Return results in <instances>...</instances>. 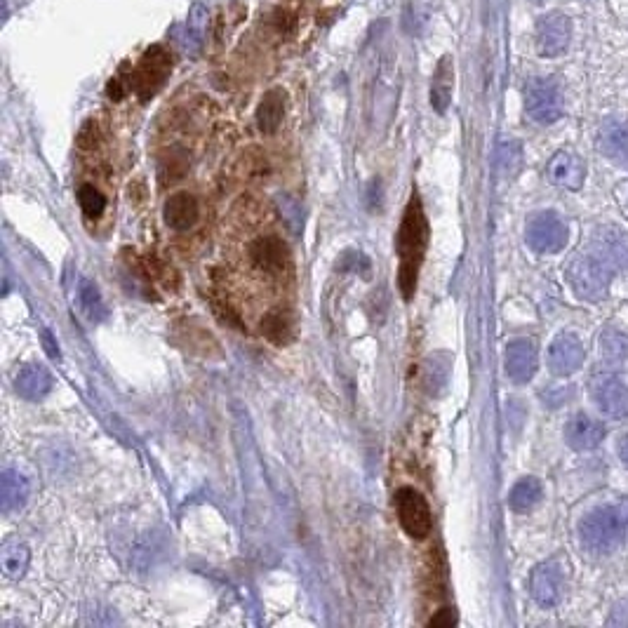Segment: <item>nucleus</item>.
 <instances>
[{
	"label": "nucleus",
	"mask_w": 628,
	"mask_h": 628,
	"mask_svg": "<svg viewBox=\"0 0 628 628\" xmlns=\"http://www.w3.org/2000/svg\"><path fill=\"white\" fill-rule=\"evenodd\" d=\"M600 351H603V358L607 363H621L628 356V339L624 334L607 330L600 339Z\"/></svg>",
	"instance_id": "nucleus-29"
},
{
	"label": "nucleus",
	"mask_w": 628,
	"mask_h": 628,
	"mask_svg": "<svg viewBox=\"0 0 628 628\" xmlns=\"http://www.w3.org/2000/svg\"><path fill=\"white\" fill-rule=\"evenodd\" d=\"M15 391L24 400H43L52 391V374L43 365H24L15 377Z\"/></svg>",
	"instance_id": "nucleus-20"
},
{
	"label": "nucleus",
	"mask_w": 628,
	"mask_h": 628,
	"mask_svg": "<svg viewBox=\"0 0 628 628\" xmlns=\"http://www.w3.org/2000/svg\"><path fill=\"white\" fill-rule=\"evenodd\" d=\"M589 252L610 271L628 269V236L614 226H603V229L593 233Z\"/></svg>",
	"instance_id": "nucleus-10"
},
{
	"label": "nucleus",
	"mask_w": 628,
	"mask_h": 628,
	"mask_svg": "<svg viewBox=\"0 0 628 628\" xmlns=\"http://www.w3.org/2000/svg\"><path fill=\"white\" fill-rule=\"evenodd\" d=\"M534 3H541V0H534Z\"/></svg>",
	"instance_id": "nucleus-35"
},
{
	"label": "nucleus",
	"mask_w": 628,
	"mask_h": 628,
	"mask_svg": "<svg viewBox=\"0 0 628 628\" xmlns=\"http://www.w3.org/2000/svg\"><path fill=\"white\" fill-rule=\"evenodd\" d=\"M172 71V57L163 45H151L144 52V57L139 59L135 71L130 73V90L142 99L149 102L151 97H156V92L163 88L167 76Z\"/></svg>",
	"instance_id": "nucleus-4"
},
{
	"label": "nucleus",
	"mask_w": 628,
	"mask_h": 628,
	"mask_svg": "<svg viewBox=\"0 0 628 628\" xmlns=\"http://www.w3.org/2000/svg\"><path fill=\"white\" fill-rule=\"evenodd\" d=\"M541 497H544V487L537 478L527 476L513 485V490L509 492V506L516 513H527L539 504Z\"/></svg>",
	"instance_id": "nucleus-24"
},
{
	"label": "nucleus",
	"mask_w": 628,
	"mask_h": 628,
	"mask_svg": "<svg viewBox=\"0 0 628 628\" xmlns=\"http://www.w3.org/2000/svg\"><path fill=\"white\" fill-rule=\"evenodd\" d=\"M617 511H619V516H621V523H624V532H626V539H628V499L619 501Z\"/></svg>",
	"instance_id": "nucleus-34"
},
{
	"label": "nucleus",
	"mask_w": 628,
	"mask_h": 628,
	"mask_svg": "<svg viewBox=\"0 0 628 628\" xmlns=\"http://www.w3.org/2000/svg\"><path fill=\"white\" fill-rule=\"evenodd\" d=\"M99 139H102V132H99V125L97 120H85L83 128H80L78 132V149L80 151H95L99 146Z\"/></svg>",
	"instance_id": "nucleus-31"
},
{
	"label": "nucleus",
	"mask_w": 628,
	"mask_h": 628,
	"mask_svg": "<svg viewBox=\"0 0 628 628\" xmlns=\"http://www.w3.org/2000/svg\"><path fill=\"white\" fill-rule=\"evenodd\" d=\"M579 537H581V546H584L586 551L596 553V556L612 553L619 544L628 541L624 532V523H621V516L617 511V504L600 506V509L591 511L589 516L581 520Z\"/></svg>",
	"instance_id": "nucleus-2"
},
{
	"label": "nucleus",
	"mask_w": 628,
	"mask_h": 628,
	"mask_svg": "<svg viewBox=\"0 0 628 628\" xmlns=\"http://www.w3.org/2000/svg\"><path fill=\"white\" fill-rule=\"evenodd\" d=\"M31 485L29 478L24 473H19L17 469H5L3 478H0V509L3 513H17L22 511L29 501Z\"/></svg>",
	"instance_id": "nucleus-19"
},
{
	"label": "nucleus",
	"mask_w": 628,
	"mask_h": 628,
	"mask_svg": "<svg viewBox=\"0 0 628 628\" xmlns=\"http://www.w3.org/2000/svg\"><path fill=\"white\" fill-rule=\"evenodd\" d=\"M247 257H250L252 269L269 278H280L287 271V264H290L285 240L276 236V233H266V236L252 240L250 247H247Z\"/></svg>",
	"instance_id": "nucleus-8"
},
{
	"label": "nucleus",
	"mask_w": 628,
	"mask_h": 628,
	"mask_svg": "<svg viewBox=\"0 0 628 628\" xmlns=\"http://www.w3.org/2000/svg\"><path fill=\"white\" fill-rule=\"evenodd\" d=\"M610 280L612 271L591 252L577 257L567 266V283L572 285L574 295L584 299V302H600L607 295Z\"/></svg>",
	"instance_id": "nucleus-3"
},
{
	"label": "nucleus",
	"mask_w": 628,
	"mask_h": 628,
	"mask_svg": "<svg viewBox=\"0 0 628 628\" xmlns=\"http://www.w3.org/2000/svg\"><path fill=\"white\" fill-rule=\"evenodd\" d=\"M78 203L88 219H99L106 210V196L95 184H83L78 189Z\"/></svg>",
	"instance_id": "nucleus-28"
},
{
	"label": "nucleus",
	"mask_w": 628,
	"mask_h": 628,
	"mask_svg": "<svg viewBox=\"0 0 628 628\" xmlns=\"http://www.w3.org/2000/svg\"><path fill=\"white\" fill-rule=\"evenodd\" d=\"M584 365V344L574 334H558L549 346V370L556 377H570Z\"/></svg>",
	"instance_id": "nucleus-12"
},
{
	"label": "nucleus",
	"mask_w": 628,
	"mask_h": 628,
	"mask_svg": "<svg viewBox=\"0 0 628 628\" xmlns=\"http://www.w3.org/2000/svg\"><path fill=\"white\" fill-rule=\"evenodd\" d=\"M567 236H570L567 224L556 212H539L527 222L525 240L530 250L539 255H556L567 245Z\"/></svg>",
	"instance_id": "nucleus-7"
},
{
	"label": "nucleus",
	"mask_w": 628,
	"mask_h": 628,
	"mask_svg": "<svg viewBox=\"0 0 628 628\" xmlns=\"http://www.w3.org/2000/svg\"><path fill=\"white\" fill-rule=\"evenodd\" d=\"M603 438H605L603 422L589 417L586 412L574 414L565 426V440L572 450H579V452L593 450V447H598L600 443H603Z\"/></svg>",
	"instance_id": "nucleus-18"
},
{
	"label": "nucleus",
	"mask_w": 628,
	"mask_h": 628,
	"mask_svg": "<svg viewBox=\"0 0 628 628\" xmlns=\"http://www.w3.org/2000/svg\"><path fill=\"white\" fill-rule=\"evenodd\" d=\"M269 29L276 33L278 38H285V36H292V33L297 31V17L295 12L285 10V8H278L273 10V15L269 17Z\"/></svg>",
	"instance_id": "nucleus-30"
},
{
	"label": "nucleus",
	"mask_w": 628,
	"mask_h": 628,
	"mask_svg": "<svg viewBox=\"0 0 628 628\" xmlns=\"http://www.w3.org/2000/svg\"><path fill=\"white\" fill-rule=\"evenodd\" d=\"M598 149L614 165L628 170V120L610 118L598 132Z\"/></svg>",
	"instance_id": "nucleus-14"
},
{
	"label": "nucleus",
	"mask_w": 628,
	"mask_h": 628,
	"mask_svg": "<svg viewBox=\"0 0 628 628\" xmlns=\"http://www.w3.org/2000/svg\"><path fill=\"white\" fill-rule=\"evenodd\" d=\"M537 372V346L532 339H516L506 349V374L511 382L527 384Z\"/></svg>",
	"instance_id": "nucleus-17"
},
{
	"label": "nucleus",
	"mask_w": 628,
	"mask_h": 628,
	"mask_svg": "<svg viewBox=\"0 0 628 628\" xmlns=\"http://www.w3.org/2000/svg\"><path fill=\"white\" fill-rule=\"evenodd\" d=\"M591 396L600 412L612 419L628 417V386L612 374H598L591 382Z\"/></svg>",
	"instance_id": "nucleus-11"
},
{
	"label": "nucleus",
	"mask_w": 628,
	"mask_h": 628,
	"mask_svg": "<svg viewBox=\"0 0 628 628\" xmlns=\"http://www.w3.org/2000/svg\"><path fill=\"white\" fill-rule=\"evenodd\" d=\"M285 118V92L283 90H269L262 97L257 106V128L264 135H273L283 125Z\"/></svg>",
	"instance_id": "nucleus-21"
},
{
	"label": "nucleus",
	"mask_w": 628,
	"mask_h": 628,
	"mask_svg": "<svg viewBox=\"0 0 628 628\" xmlns=\"http://www.w3.org/2000/svg\"><path fill=\"white\" fill-rule=\"evenodd\" d=\"M205 8L203 5H193L191 15H189V22H186V50L191 52V55H198V50L203 48L205 43Z\"/></svg>",
	"instance_id": "nucleus-27"
},
{
	"label": "nucleus",
	"mask_w": 628,
	"mask_h": 628,
	"mask_svg": "<svg viewBox=\"0 0 628 628\" xmlns=\"http://www.w3.org/2000/svg\"><path fill=\"white\" fill-rule=\"evenodd\" d=\"M163 215H165V224L170 226L172 231H179V233L189 231V229H193V226H196L198 217H200L198 198L189 191L172 193V196L165 200Z\"/></svg>",
	"instance_id": "nucleus-16"
},
{
	"label": "nucleus",
	"mask_w": 628,
	"mask_h": 628,
	"mask_svg": "<svg viewBox=\"0 0 628 628\" xmlns=\"http://www.w3.org/2000/svg\"><path fill=\"white\" fill-rule=\"evenodd\" d=\"M619 459H621V464L628 469V431L619 438Z\"/></svg>",
	"instance_id": "nucleus-33"
},
{
	"label": "nucleus",
	"mask_w": 628,
	"mask_h": 628,
	"mask_svg": "<svg viewBox=\"0 0 628 628\" xmlns=\"http://www.w3.org/2000/svg\"><path fill=\"white\" fill-rule=\"evenodd\" d=\"M31 563V551L24 541H8L0 549V567L8 579H22Z\"/></svg>",
	"instance_id": "nucleus-22"
},
{
	"label": "nucleus",
	"mask_w": 628,
	"mask_h": 628,
	"mask_svg": "<svg viewBox=\"0 0 628 628\" xmlns=\"http://www.w3.org/2000/svg\"><path fill=\"white\" fill-rule=\"evenodd\" d=\"M452 85H454V66L450 57L440 59L436 76H433L431 85V104L438 113H445L452 99Z\"/></svg>",
	"instance_id": "nucleus-23"
},
{
	"label": "nucleus",
	"mask_w": 628,
	"mask_h": 628,
	"mask_svg": "<svg viewBox=\"0 0 628 628\" xmlns=\"http://www.w3.org/2000/svg\"><path fill=\"white\" fill-rule=\"evenodd\" d=\"M454 624H457V614H454L450 607H445V610H440L436 617L429 619L431 628H450Z\"/></svg>",
	"instance_id": "nucleus-32"
},
{
	"label": "nucleus",
	"mask_w": 628,
	"mask_h": 628,
	"mask_svg": "<svg viewBox=\"0 0 628 628\" xmlns=\"http://www.w3.org/2000/svg\"><path fill=\"white\" fill-rule=\"evenodd\" d=\"M565 577L558 563H541L534 567L530 577V593L541 607L558 605L560 596H563Z\"/></svg>",
	"instance_id": "nucleus-13"
},
{
	"label": "nucleus",
	"mask_w": 628,
	"mask_h": 628,
	"mask_svg": "<svg viewBox=\"0 0 628 628\" xmlns=\"http://www.w3.org/2000/svg\"><path fill=\"white\" fill-rule=\"evenodd\" d=\"M426 243H429V224H426L422 200L417 198V193H412L410 203L405 207L403 222L398 229V287L403 292V299L410 302L414 290H417V278H419V266L424 262Z\"/></svg>",
	"instance_id": "nucleus-1"
},
{
	"label": "nucleus",
	"mask_w": 628,
	"mask_h": 628,
	"mask_svg": "<svg viewBox=\"0 0 628 628\" xmlns=\"http://www.w3.org/2000/svg\"><path fill=\"white\" fill-rule=\"evenodd\" d=\"M396 511L400 527H403L407 537L412 539H426L431 534L433 516L429 509V501L422 497L414 487H400L396 492Z\"/></svg>",
	"instance_id": "nucleus-6"
},
{
	"label": "nucleus",
	"mask_w": 628,
	"mask_h": 628,
	"mask_svg": "<svg viewBox=\"0 0 628 628\" xmlns=\"http://www.w3.org/2000/svg\"><path fill=\"white\" fill-rule=\"evenodd\" d=\"M525 111L539 125H551L563 116V92L553 78H534L525 88Z\"/></svg>",
	"instance_id": "nucleus-5"
},
{
	"label": "nucleus",
	"mask_w": 628,
	"mask_h": 628,
	"mask_svg": "<svg viewBox=\"0 0 628 628\" xmlns=\"http://www.w3.org/2000/svg\"><path fill=\"white\" fill-rule=\"evenodd\" d=\"M78 306L80 311L85 313V318L92 320V323H102L106 318V304L102 299V292H99V287L88 278H83L78 283Z\"/></svg>",
	"instance_id": "nucleus-26"
},
{
	"label": "nucleus",
	"mask_w": 628,
	"mask_h": 628,
	"mask_svg": "<svg viewBox=\"0 0 628 628\" xmlns=\"http://www.w3.org/2000/svg\"><path fill=\"white\" fill-rule=\"evenodd\" d=\"M546 177H549L551 184L563 186V189L577 191L584 186L586 179V165L577 153L572 151H558L556 156L551 158L549 167H546Z\"/></svg>",
	"instance_id": "nucleus-15"
},
{
	"label": "nucleus",
	"mask_w": 628,
	"mask_h": 628,
	"mask_svg": "<svg viewBox=\"0 0 628 628\" xmlns=\"http://www.w3.org/2000/svg\"><path fill=\"white\" fill-rule=\"evenodd\" d=\"M259 327H262V334L266 339H269L271 344L285 346L292 339V327L295 325H292L290 313H287L285 309H271L262 318Z\"/></svg>",
	"instance_id": "nucleus-25"
},
{
	"label": "nucleus",
	"mask_w": 628,
	"mask_h": 628,
	"mask_svg": "<svg viewBox=\"0 0 628 628\" xmlns=\"http://www.w3.org/2000/svg\"><path fill=\"white\" fill-rule=\"evenodd\" d=\"M537 52L541 57H558L563 55L570 45L572 38V24L563 12H549V15L539 17L537 22Z\"/></svg>",
	"instance_id": "nucleus-9"
}]
</instances>
